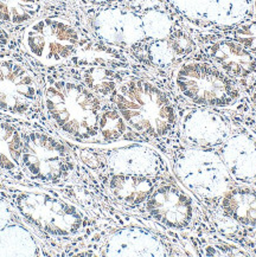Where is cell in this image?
<instances>
[{
  "label": "cell",
  "mask_w": 256,
  "mask_h": 257,
  "mask_svg": "<svg viewBox=\"0 0 256 257\" xmlns=\"http://www.w3.org/2000/svg\"><path fill=\"white\" fill-rule=\"evenodd\" d=\"M0 197L37 232L55 256L95 255L108 231L91 213L63 194L47 189H29L0 179ZM110 231V230H109Z\"/></svg>",
  "instance_id": "1"
},
{
  "label": "cell",
  "mask_w": 256,
  "mask_h": 257,
  "mask_svg": "<svg viewBox=\"0 0 256 257\" xmlns=\"http://www.w3.org/2000/svg\"><path fill=\"white\" fill-rule=\"evenodd\" d=\"M133 65L108 101L128 126L157 147L167 159L184 146L179 134L178 101L165 85Z\"/></svg>",
  "instance_id": "2"
},
{
  "label": "cell",
  "mask_w": 256,
  "mask_h": 257,
  "mask_svg": "<svg viewBox=\"0 0 256 257\" xmlns=\"http://www.w3.org/2000/svg\"><path fill=\"white\" fill-rule=\"evenodd\" d=\"M43 88V108L52 127L68 140L91 145L104 100L61 65L47 67L34 57Z\"/></svg>",
  "instance_id": "3"
},
{
  "label": "cell",
  "mask_w": 256,
  "mask_h": 257,
  "mask_svg": "<svg viewBox=\"0 0 256 257\" xmlns=\"http://www.w3.org/2000/svg\"><path fill=\"white\" fill-rule=\"evenodd\" d=\"M94 37L74 12L42 16L21 35V47L39 63L54 67L81 54Z\"/></svg>",
  "instance_id": "4"
},
{
  "label": "cell",
  "mask_w": 256,
  "mask_h": 257,
  "mask_svg": "<svg viewBox=\"0 0 256 257\" xmlns=\"http://www.w3.org/2000/svg\"><path fill=\"white\" fill-rule=\"evenodd\" d=\"M171 85L185 103L215 109H234L244 95L239 82L195 55L171 70Z\"/></svg>",
  "instance_id": "5"
},
{
  "label": "cell",
  "mask_w": 256,
  "mask_h": 257,
  "mask_svg": "<svg viewBox=\"0 0 256 257\" xmlns=\"http://www.w3.org/2000/svg\"><path fill=\"white\" fill-rule=\"evenodd\" d=\"M0 111L54 128L43 108V88L31 56L22 47L0 57Z\"/></svg>",
  "instance_id": "6"
},
{
  "label": "cell",
  "mask_w": 256,
  "mask_h": 257,
  "mask_svg": "<svg viewBox=\"0 0 256 257\" xmlns=\"http://www.w3.org/2000/svg\"><path fill=\"white\" fill-rule=\"evenodd\" d=\"M170 164L177 181L211 212L218 210L223 194L237 184L213 150L184 145L176 151Z\"/></svg>",
  "instance_id": "7"
},
{
  "label": "cell",
  "mask_w": 256,
  "mask_h": 257,
  "mask_svg": "<svg viewBox=\"0 0 256 257\" xmlns=\"http://www.w3.org/2000/svg\"><path fill=\"white\" fill-rule=\"evenodd\" d=\"M68 144L77 159L94 174H139L158 178L173 176L169 159L151 144L88 146L70 140Z\"/></svg>",
  "instance_id": "8"
},
{
  "label": "cell",
  "mask_w": 256,
  "mask_h": 257,
  "mask_svg": "<svg viewBox=\"0 0 256 257\" xmlns=\"http://www.w3.org/2000/svg\"><path fill=\"white\" fill-rule=\"evenodd\" d=\"M82 19L95 39L128 52L140 63V57L147 44L140 15L113 4L89 8Z\"/></svg>",
  "instance_id": "9"
},
{
  "label": "cell",
  "mask_w": 256,
  "mask_h": 257,
  "mask_svg": "<svg viewBox=\"0 0 256 257\" xmlns=\"http://www.w3.org/2000/svg\"><path fill=\"white\" fill-rule=\"evenodd\" d=\"M198 213L196 199L175 176L164 178L138 211V216L150 220L159 229L176 233L191 231Z\"/></svg>",
  "instance_id": "10"
},
{
  "label": "cell",
  "mask_w": 256,
  "mask_h": 257,
  "mask_svg": "<svg viewBox=\"0 0 256 257\" xmlns=\"http://www.w3.org/2000/svg\"><path fill=\"white\" fill-rule=\"evenodd\" d=\"M165 230L139 223L116 226L108 231L97 248L100 256L163 257L179 255Z\"/></svg>",
  "instance_id": "11"
},
{
  "label": "cell",
  "mask_w": 256,
  "mask_h": 257,
  "mask_svg": "<svg viewBox=\"0 0 256 257\" xmlns=\"http://www.w3.org/2000/svg\"><path fill=\"white\" fill-rule=\"evenodd\" d=\"M188 104L178 102L179 134L183 144L215 151L228 139L236 122L224 109Z\"/></svg>",
  "instance_id": "12"
},
{
  "label": "cell",
  "mask_w": 256,
  "mask_h": 257,
  "mask_svg": "<svg viewBox=\"0 0 256 257\" xmlns=\"http://www.w3.org/2000/svg\"><path fill=\"white\" fill-rule=\"evenodd\" d=\"M215 151L236 183L256 187V134L236 123L228 139Z\"/></svg>",
  "instance_id": "13"
},
{
  "label": "cell",
  "mask_w": 256,
  "mask_h": 257,
  "mask_svg": "<svg viewBox=\"0 0 256 257\" xmlns=\"http://www.w3.org/2000/svg\"><path fill=\"white\" fill-rule=\"evenodd\" d=\"M206 58L242 87L256 80V55L234 39H210L203 47Z\"/></svg>",
  "instance_id": "14"
},
{
  "label": "cell",
  "mask_w": 256,
  "mask_h": 257,
  "mask_svg": "<svg viewBox=\"0 0 256 257\" xmlns=\"http://www.w3.org/2000/svg\"><path fill=\"white\" fill-rule=\"evenodd\" d=\"M196 51V39L190 29L184 28L177 22L166 38L147 43L140 57V63L156 70H172Z\"/></svg>",
  "instance_id": "15"
},
{
  "label": "cell",
  "mask_w": 256,
  "mask_h": 257,
  "mask_svg": "<svg viewBox=\"0 0 256 257\" xmlns=\"http://www.w3.org/2000/svg\"><path fill=\"white\" fill-rule=\"evenodd\" d=\"M110 199L121 210H130L138 216V211L146 203L157 185L164 178L139 174L102 173L95 174Z\"/></svg>",
  "instance_id": "16"
},
{
  "label": "cell",
  "mask_w": 256,
  "mask_h": 257,
  "mask_svg": "<svg viewBox=\"0 0 256 257\" xmlns=\"http://www.w3.org/2000/svg\"><path fill=\"white\" fill-rule=\"evenodd\" d=\"M29 122L0 111V174L24 187H30L22 170L24 132Z\"/></svg>",
  "instance_id": "17"
},
{
  "label": "cell",
  "mask_w": 256,
  "mask_h": 257,
  "mask_svg": "<svg viewBox=\"0 0 256 257\" xmlns=\"http://www.w3.org/2000/svg\"><path fill=\"white\" fill-rule=\"evenodd\" d=\"M68 11L70 8L63 0H0V25L21 38L23 31L42 16Z\"/></svg>",
  "instance_id": "18"
},
{
  "label": "cell",
  "mask_w": 256,
  "mask_h": 257,
  "mask_svg": "<svg viewBox=\"0 0 256 257\" xmlns=\"http://www.w3.org/2000/svg\"><path fill=\"white\" fill-rule=\"evenodd\" d=\"M0 256H55L37 232L24 220L15 222L0 230Z\"/></svg>",
  "instance_id": "19"
},
{
  "label": "cell",
  "mask_w": 256,
  "mask_h": 257,
  "mask_svg": "<svg viewBox=\"0 0 256 257\" xmlns=\"http://www.w3.org/2000/svg\"><path fill=\"white\" fill-rule=\"evenodd\" d=\"M217 212L239 226L256 230V187L236 184L223 194Z\"/></svg>",
  "instance_id": "20"
},
{
  "label": "cell",
  "mask_w": 256,
  "mask_h": 257,
  "mask_svg": "<svg viewBox=\"0 0 256 257\" xmlns=\"http://www.w3.org/2000/svg\"><path fill=\"white\" fill-rule=\"evenodd\" d=\"M131 143L151 144L128 126L115 105L109 101H104L98 117L97 135L88 146H113Z\"/></svg>",
  "instance_id": "21"
},
{
  "label": "cell",
  "mask_w": 256,
  "mask_h": 257,
  "mask_svg": "<svg viewBox=\"0 0 256 257\" xmlns=\"http://www.w3.org/2000/svg\"><path fill=\"white\" fill-rule=\"evenodd\" d=\"M140 16L147 43L166 38L178 22L177 16L169 8L151 10Z\"/></svg>",
  "instance_id": "22"
},
{
  "label": "cell",
  "mask_w": 256,
  "mask_h": 257,
  "mask_svg": "<svg viewBox=\"0 0 256 257\" xmlns=\"http://www.w3.org/2000/svg\"><path fill=\"white\" fill-rule=\"evenodd\" d=\"M252 0H213V25L234 26L250 15Z\"/></svg>",
  "instance_id": "23"
},
{
  "label": "cell",
  "mask_w": 256,
  "mask_h": 257,
  "mask_svg": "<svg viewBox=\"0 0 256 257\" xmlns=\"http://www.w3.org/2000/svg\"><path fill=\"white\" fill-rule=\"evenodd\" d=\"M171 11L183 21L211 24L213 0H166Z\"/></svg>",
  "instance_id": "24"
},
{
  "label": "cell",
  "mask_w": 256,
  "mask_h": 257,
  "mask_svg": "<svg viewBox=\"0 0 256 257\" xmlns=\"http://www.w3.org/2000/svg\"><path fill=\"white\" fill-rule=\"evenodd\" d=\"M229 28L231 30L224 35L256 55V19H248Z\"/></svg>",
  "instance_id": "25"
},
{
  "label": "cell",
  "mask_w": 256,
  "mask_h": 257,
  "mask_svg": "<svg viewBox=\"0 0 256 257\" xmlns=\"http://www.w3.org/2000/svg\"><path fill=\"white\" fill-rule=\"evenodd\" d=\"M115 4L131 10L138 15H143L151 10L167 8L166 0H119Z\"/></svg>",
  "instance_id": "26"
},
{
  "label": "cell",
  "mask_w": 256,
  "mask_h": 257,
  "mask_svg": "<svg viewBox=\"0 0 256 257\" xmlns=\"http://www.w3.org/2000/svg\"><path fill=\"white\" fill-rule=\"evenodd\" d=\"M19 47H21V38L12 36L4 26L0 25V57L10 55Z\"/></svg>",
  "instance_id": "27"
},
{
  "label": "cell",
  "mask_w": 256,
  "mask_h": 257,
  "mask_svg": "<svg viewBox=\"0 0 256 257\" xmlns=\"http://www.w3.org/2000/svg\"><path fill=\"white\" fill-rule=\"evenodd\" d=\"M22 217L19 216V213L15 210L11 204L8 200L0 197V230L4 229L9 224L15 223V222H21Z\"/></svg>",
  "instance_id": "28"
},
{
  "label": "cell",
  "mask_w": 256,
  "mask_h": 257,
  "mask_svg": "<svg viewBox=\"0 0 256 257\" xmlns=\"http://www.w3.org/2000/svg\"><path fill=\"white\" fill-rule=\"evenodd\" d=\"M243 93L248 95V101L251 105L254 115H256V80L245 85L243 88Z\"/></svg>",
  "instance_id": "29"
},
{
  "label": "cell",
  "mask_w": 256,
  "mask_h": 257,
  "mask_svg": "<svg viewBox=\"0 0 256 257\" xmlns=\"http://www.w3.org/2000/svg\"><path fill=\"white\" fill-rule=\"evenodd\" d=\"M82 5L85 8H102V6H109L115 4L119 0H81Z\"/></svg>",
  "instance_id": "30"
},
{
  "label": "cell",
  "mask_w": 256,
  "mask_h": 257,
  "mask_svg": "<svg viewBox=\"0 0 256 257\" xmlns=\"http://www.w3.org/2000/svg\"><path fill=\"white\" fill-rule=\"evenodd\" d=\"M251 12H252V15H254V17H255V19H256V0H252Z\"/></svg>",
  "instance_id": "31"
},
{
  "label": "cell",
  "mask_w": 256,
  "mask_h": 257,
  "mask_svg": "<svg viewBox=\"0 0 256 257\" xmlns=\"http://www.w3.org/2000/svg\"><path fill=\"white\" fill-rule=\"evenodd\" d=\"M0 178H5V177H3V176H2V174H0Z\"/></svg>",
  "instance_id": "32"
}]
</instances>
